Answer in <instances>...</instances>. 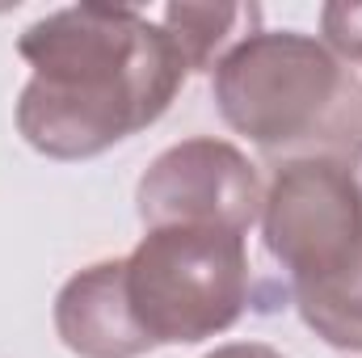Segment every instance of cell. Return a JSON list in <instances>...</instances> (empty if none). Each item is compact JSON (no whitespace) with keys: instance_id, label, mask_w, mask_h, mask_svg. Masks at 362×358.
<instances>
[{"instance_id":"1","label":"cell","mask_w":362,"mask_h":358,"mask_svg":"<svg viewBox=\"0 0 362 358\" xmlns=\"http://www.w3.org/2000/svg\"><path fill=\"white\" fill-rule=\"evenodd\" d=\"M17 51L34 68L17 131L51 161H89L152 127L189 72L165 25L97 0L38 17Z\"/></svg>"},{"instance_id":"2","label":"cell","mask_w":362,"mask_h":358,"mask_svg":"<svg viewBox=\"0 0 362 358\" xmlns=\"http://www.w3.org/2000/svg\"><path fill=\"white\" fill-rule=\"evenodd\" d=\"M223 122L282 161H362V85L312 34L253 30L211 76Z\"/></svg>"},{"instance_id":"3","label":"cell","mask_w":362,"mask_h":358,"mask_svg":"<svg viewBox=\"0 0 362 358\" xmlns=\"http://www.w3.org/2000/svg\"><path fill=\"white\" fill-rule=\"evenodd\" d=\"M245 236L223 228H148L122 258V295L148 346H194L228 333L249 308Z\"/></svg>"},{"instance_id":"4","label":"cell","mask_w":362,"mask_h":358,"mask_svg":"<svg viewBox=\"0 0 362 358\" xmlns=\"http://www.w3.org/2000/svg\"><path fill=\"white\" fill-rule=\"evenodd\" d=\"M262 241L291 287L362 266V181L329 156L282 161L262 202Z\"/></svg>"},{"instance_id":"5","label":"cell","mask_w":362,"mask_h":358,"mask_svg":"<svg viewBox=\"0 0 362 358\" xmlns=\"http://www.w3.org/2000/svg\"><path fill=\"white\" fill-rule=\"evenodd\" d=\"M262 178L228 139H181L165 148L135 190L144 228H223L245 236L262 219Z\"/></svg>"},{"instance_id":"6","label":"cell","mask_w":362,"mask_h":358,"mask_svg":"<svg viewBox=\"0 0 362 358\" xmlns=\"http://www.w3.org/2000/svg\"><path fill=\"white\" fill-rule=\"evenodd\" d=\"M55 333L81 358H139L152 350L122 295V258L97 262L64 282L55 295Z\"/></svg>"},{"instance_id":"7","label":"cell","mask_w":362,"mask_h":358,"mask_svg":"<svg viewBox=\"0 0 362 358\" xmlns=\"http://www.w3.org/2000/svg\"><path fill=\"white\" fill-rule=\"evenodd\" d=\"M257 4H169L165 30L177 42L181 59L189 72H215V64L245 38L240 25H257Z\"/></svg>"},{"instance_id":"8","label":"cell","mask_w":362,"mask_h":358,"mask_svg":"<svg viewBox=\"0 0 362 358\" xmlns=\"http://www.w3.org/2000/svg\"><path fill=\"white\" fill-rule=\"evenodd\" d=\"M303 325L333 350H362V266L325 282L291 287Z\"/></svg>"},{"instance_id":"9","label":"cell","mask_w":362,"mask_h":358,"mask_svg":"<svg viewBox=\"0 0 362 358\" xmlns=\"http://www.w3.org/2000/svg\"><path fill=\"white\" fill-rule=\"evenodd\" d=\"M320 30H325V47L350 64H362V4L350 0H333L320 8Z\"/></svg>"},{"instance_id":"10","label":"cell","mask_w":362,"mask_h":358,"mask_svg":"<svg viewBox=\"0 0 362 358\" xmlns=\"http://www.w3.org/2000/svg\"><path fill=\"white\" fill-rule=\"evenodd\" d=\"M206 358H282V354L274 346H266V342H232V346L211 350Z\"/></svg>"}]
</instances>
